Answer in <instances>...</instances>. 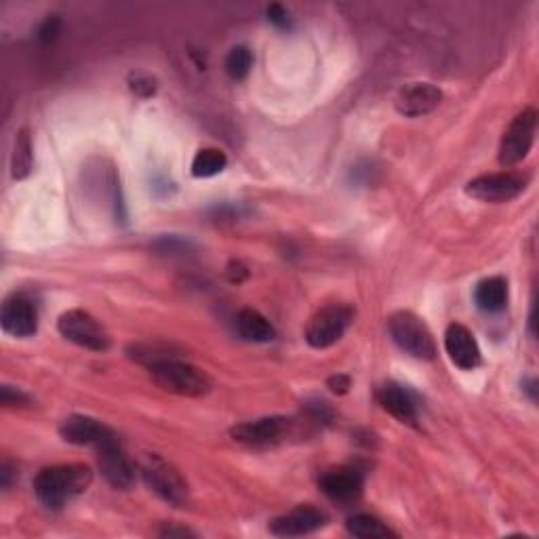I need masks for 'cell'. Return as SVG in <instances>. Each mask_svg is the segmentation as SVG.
Returning <instances> with one entry per match:
<instances>
[{"label":"cell","mask_w":539,"mask_h":539,"mask_svg":"<svg viewBox=\"0 0 539 539\" xmlns=\"http://www.w3.org/2000/svg\"><path fill=\"white\" fill-rule=\"evenodd\" d=\"M97 464H99V472H102V476L114 489L127 491L133 487L135 468L131 464V459L127 457V453L121 449V445H118L116 438L97 447Z\"/></svg>","instance_id":"10"},{"label":"cell","mask_w":539,"mask_h":539,"mask_svg":"<svg viewBox=\"0 0 539 539\" xmlns=\"http://www.w3.org/2000/svg\"><path fill=\"white\" fill-rule=\"evenodd\" d=\"M535 131H537V112L535 108H527L518 114L506 129L502 144H499V163L504 167H514L525 161L533 148Z\"/></svg>","instance_id":"8"},{"label":"cell","mask_w":539,"mask_h":539,"mask_svg":"<svg viewBox=\"0 0 539 539\" xmlns=\"http://www.w3.org/2000/svg\"><path fill=\"white\" fill-rule=\"evenodd\" d=\"M535 388H537L535 379H529V384H525V390L531 394V401H533V403H535Z\"/></svg>","instance_id":"29"},{"label":"cell","mask_w":539,"mask_h":539,"mask_svg":"<svg viewBox=\"0 0 539 539\" xmlns=\"http://www.w3.org/2000/svg\"><path fill=\"white\" fill-rule=\"evenodd\" d=\"M325 523L327 516L323 510H318L314 506H299L289 514L272 521L270 531L278 537H299L318 531Z\"/></svg>","instance_id":"15"},{"label":"cell","mask_w":539,"mask_h":539,"mask_svg":"<svg viewBox=\"0 0 539 539\" xmlns=\"http://www.w3.org/2000/svg\"><path fill=\"white\" fill-rule=\"evenodd\" d=\"M529 179V173L523 171L487 173L472 179L466 186V194L481 203H508L525 192Z\"/></svg>","instance_id":"6"},{"label":"cell","mask_w":539,"mask_h":539,"mask_svg":"<svg viewBox=\"0 0 539 539\" xmlns=\"http://www.w3.org/2000/svg\"><path fill=\"white\" fill-rule=\"evenodd\" d=\"M59 30H62V22H59V19L53 15L43 22L41 30H38V38H41V41H45V43H51L57 38Z\"/></svg>","instance_id":"25"},{"label":"cell","mask_w":539,"mask_h":539,"mask_svg":"<svg viewBox=\"0 0 539 539\" xmlns=\"http://www.w3.org/2000/svg\"><path fill=\"white\" fill-rule=\"evenodd\" d=\"M445 350L451 358V363L464 371H472L483 361L481 348H478L476 337L472 335V331L464 325H449L447 333H445Z\"/></svg>","instance_id":"12"},{"label":"cell","mask_w":539,"mask_h":539,"mask_svg":"<svg viewBox=\"0 0 539 539\" xmlns=\"http://www.w3.org/2000/svg\"><path fill=\"white\" fill-rule=\"evenodd\" d=\"M441 99H443V93L438 87H434L430 83H415V85L403 89L401 95L396 97V110L409 118L426 116L434 108H438Z\"/></svg>","instance_id":"16"},{"label":"cell","mask_w":539,"mask_h":539,"mask_svg":"<svg viewBox=\"0 0 539 539\" xmlns=\"http://www.w3.org/2000/svg\"><path fill=\"white\" fill-rule=\"evenodd\" d=\"M289 428L291 419L287 417H262L255 419V422L234 426L230 434L236 443H241L245 447H270L281 443L289 434Z\"/></svg>","instance_id":"9"},{"label":"cell","mask_w":539,"mask_h":539,"mask_svg":"<svg viewBox=\"0 0 539 539\" xmlns=\"http://www.w3.org/2000/svg\"><path fill=\"white\" fill-rule=\"evenodd\" d=\"M93 481L89 466H51L34 478V495L47 510H62L74 497L83 495Z\"/></svg>","instance_id":"1"},{"label":"cell","mask_w":539,"mask_h":539,"mask_svg":"<svg viewBox=\"0 0 539 539\" xmlns=\"http://www.w3.org/2000/svg\"><path fill=\"white\" fill-rule=\"evenodd\" d=\"M377 398H379V405H382L401 424H415L417 422L415 398L405 386L390 382L382 390H379Z\"/></svg>","instance_id":"17"},{"label":"cell","mask_w":539,"mask_h":539,"mask_svg":"<svg viewBox=\"0 0 539 539\" xmlns=\"http://www.w3.org/2000/svg\"><path fill=\"white\" fill-rule=\"evenodd\" d=\"M363 474L356 468H335L321 478L323 493L335 504H352L363 493Z\"/></svg>","instance_id":"14"},{"label":"cell","mask_w":539,"mask_h":539,"mask_svg":"<svg viewBox=\"0 0 539 539\" xmlns=\"http://www.w3.org/2000/svg\"><path fill=\"white\" fill-rule=\"evenodd\" d=\"M348 533L361 539H384V537H396V533L379 521L377 516L371 514H354L348 518Z\"/></svg>","instance_id":"20"},{"label":"cell","mask_w":539,"mask_h":539,"mask_svg":"<svg viewBox=\"0 0 539 539\" xmlns=\"http://www.w3.org/2000/svg\"><path fill=\"white\" fill-rule=\"evenodd\" d=\"M133 91L139 93V95H152L154 93V81H150V78H144V76H135V81H133Z\"/></svg>","instance_id":"28"},{"label":"cell","mask_w":539,"mask_h":539,"mask_svg":"<svg viewBox=\"0 0 539 539\" xmlns=\"http://www.w3.org/2000/svg\"><path fill=\"white\" fill-rule=\"evenodd\" d=\"M266 15H268V19H270V24L272 26H276V28H289V24H291V19H289V13H287V9L283 7V5H270L268 9H266Z\"/></svg>","instance_id":"24"},{"label":"cell","mask_w":539,"mask_h":539,"mask_svg":"<svg viewBox=\"0 0 539 539\" xmlns=\"http://www.w3.org/2000/svg\"><path fill=\"white\" fill-rule=\"evenodd\" d=\"M34 163V152H32V137L28 129H22L17 133L15 148H13V158H11V173L13 179H24L30 175Z\"/></svg>","instance_id":"21"},{"label":"cell","mask_w":539,"mask_h":539,"mask_svg":"<svg viewBox=\"0 0 539 539\" xmlns=\"http://www.w3.org/2000/svg\"><path fill=\"white\" fill-rule=\"evenodd\" d=\"M236 331L243 339H247V342H253V344H268L276 335L268 318L253 308H245V310L238 312Z\"/></svg>","instance_id":"18"},{"label":"cell","mask_w":539,"mask_h":539,"mask_svg":"<svg viewBox=\"0 0 539 539\" xmlns=\"http://www.w3.org/2000/svg\"><path fill=\"white\" fill-rule=\"evenodd\" d=\"M0 398H3V405H7V407L28 405L30 403V398L22 390H13L11 386H5L3 388V394H0Z\"/></svg>","instance_id":"26"},{"label":"cell","mask_w":539,"mask_h":539,"mask_svg":"<svg viewBox=\"0 0 539 539\" xmlns=\"http://www.w3.org/2000/svg\"><path fill=\"white\" fill-rule=\"evenodd\" d=\"M0 325L13 337H32L38 331V312L24 295H13L3 304Z\"/></svg>","instance_id":"13"},{"label":"cell","mask_w":539,"mask_h":539,"mask_svg":"<svg viewBox=\"0 0 539 539\" xmlns=\"http://www.w3.org/2000/svg\"><path fill=\"white\" fill-rule=\"evenodd\" d=\"M352 318L354 312L350 306L344 304L325 306L310 318V323L306 327V342L316 350H325L337 344L352 325Z\"/></svg>","instance_id":"7"},{"label":"cell","mask_w":539,"mask_h":539,"mask_svg":"<svg viewBox=\"0 0 539 539\" xmlns=\"http://www.w3.org/2000/svg\"><path fill=\"white\" fill-rule=\"evenodd\" d=\"M150 375L158 388L177 396H205L211 390L209 375L190 363L179 361L175 356L161 358V361L152 363Z\"/></svg>","instance_id":"2"},{"label":"cell","mask_w":539,"mask_h":539,"mask_svg":"<svg viewBox=\"0 0 539 539\" xmlns=\"http://www.w3.org/2000/svg\"><path fill=\"white\" fill-rule=\"evenodd\" d=\"M388 331L394 339V344L403 352L411 354L419 361H432L436 356V344L434 337L428 329V325L417 314L409 310H401L390 316Z\"/></svg>","instance_id":"3"},{"label":"cell","mask_w":539,"mask_h":539,"mask_svg":"<svg viewBox=\"0 0 539 539\" xmlns=\"http://www.w3.org/2000/svg\"><path fill=\"white\" fill-rule=\"evenodd\" d=\"M474 302L483 312H502L508 304V281L502 276H491L485 278L476 285L474 291Z\"/></svg>","instance_id":"19"},{"label":"cell","mask_w":539,"mask_h":539,"mask_svg":"<svg viewBox=\"0 0 539 539\" xmlns=\"http://www.w3.org/2000/svg\"><path fill=\"white\" fill-rule=\"evenodd\" d=\"M329 388L335 394H346L350 390V377L348 375H333L329 379Z\"/></svg>","instance_id":"27"},{"label":"cell","mask_w":539,"mask_h":539,"mask_svg":"<svg viewBox=\"0 0 539 539\" xmlns=\"http://www.w3.org/2000/svg\"><path fill=\"white\" fill-rule=\"evenodd\" d=\"M251 66H253V55L243 45L234 47L226 57V72L230 78H234V81H243V78H247L251 72Z\"/></svg>","instance_id":"23"},{"label":"cell","mask_w":539,"mask_h":539,"mask_svg":"<svg viewBox=\"0 0 539 539\" xmlns=\"http://www.w3.org/2000/svg\"><path fill=\"white\" fill-rule=\"evenodd\" d=\"M59 436H62L70 445L95 447V449L99 445L112 441V438H116V434L106 424L97 422V419L87 417V415L66 417L62 426H59Z\"/></svg>","instance_id":"11"},{"label":"cell","mask_w":539,"mask_h":539,"mask_svg":"<svg viewBox=\"0 0 539 539\" xmlns=\"http://www.w3.org/2000/svg\"><path fill=\"white\" fill-rule=\"evenodd\" d=\"M57 329L68 342L91 352H106L112 346V337L106 327L85 310H68L57 321Z\"/></svg>","instance_id":"5"},{"label":"cell","mask_w":539,"mask_h":539,"mask_svg":"<svg viewBox=\"0 0 539 539\" xmlns=\"http://www.w3.org/2000/svg\"><path fill=\"white\" fill-rule=\"evenodd\" d=\"M142 476L146 485L161 497L167 504L182 508L188 504V483L184 481V476L179 474V470L169 464L167 459L161 455H146L139 464Z\"/></svg>","instance_id":"4"},{"label":"cell","mask_w":539,"mask_h":539,"mask_svg":"<svg viewBox=\"0 0 539 539\" xmlns=\"http://www.w3.org/2000/svg\"><path fill=\"white\" fill-rule=\"evenodd\" d=\"M228 165V158L222 150L217 148H205L194 156L192 161V175L194 177H213L222 173Z\"/></svg>","instance_id":"22"}]
</instances>
